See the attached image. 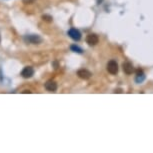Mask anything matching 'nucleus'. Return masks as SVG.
Segmentation results:
<instances>
[{
  "label": "nucleus",
  "mask_w": 153,
  "mask_h": 153,
  "mask_svg": "<svg viewBox=\"0 0 153 153\" xmlns=\"http://www.w3.org/2000/svg\"><path fill=\"white\" fill-rule=\"evenodd\" d=\"M24 41L30 44H39L42 42V38L38 35H26L24 37Z\"/></svg>",
  "instance_id": "obj_1"
},
{
  "label": "nucleus",
  "mask_w": 153,
  "mask_h": 153,
  "mask_svg": "<svg viewBox=\"0 0 153 153\" xmlns=\"http://www.w3.org/2000/svg\"><path fill=\"white\" fill-rule=\"evenodd\" d=\"M107 71L110 74H112V75L117 74V72H118V64H117V62L115 61V60H110V61L107 63Z\"/></svg>",
  "instance_id": "obj_2"
},
{
  "label": "nucleus",
  "mask_w": 153,
  "mask_h": 153,
  "mask_svg": "<svg viewBox=\"0 0 153 153\" xmlns=\"http://www.w3.org/2000/svg\"><path fill=\"white\" fill-rule=\"evenodd\" d=\"M68 35L73 40H75V41H79V40L81 39V33H80L79 30H77L76 28H71V29L68 31Z\"/></svg>",
  "instance_id": "obj_3"
},
{
  "label": "nucleus",
  "mask_w": 153,
  "mask_h": 153,
  "mask_svg": "<svg viewBox=\"0 0 153 153\" xmlns=\"http://www.w3.org/2000/svg\"><path fill=\"white\" fill-rule=\"evenodd\" d=\"M122 68H123V71L125 72L126 74H128V75L132 74L135 71V69L133 67V64H132L131 62H129V61L124 62L122 64Z\"/></svg>",
  "instance_id": "obj_4"
},
{
  "label": "nucleus",
  "mask_w": 153,
  "mask_h": 153,
  "mask_svg": "<svg viewBox=\"0 0 153 153\" xmlns=\"http://www.w3.org/2000/svg\"><path fill=\"white\" fill-rule=\"evenodd\" d=\"M77 75H78L79 78L87 80L91 77L92 73L89 70H87V69H80V70L77 71Z\"/></svg>",
  "instance_id": "obj_5"
},
{
  "label": "nucleus",
  "mask_w": 153,
  "mask_h": 153,
  "mask_svg": "<svg viewBox=\"0 0 153 153\" xmlns=\"http://www.w3.org/2000/svg\"><path fill=\"white\" fill-rule=\"evenodd\" d=\"M33 74H34V69H33V67H31V66L25 67L21 72V75H22L23 78H30V77L33 76Z\"/></svg>",
  "instance_id": "obj_6"
},
{
  "label": "nucleus",
  "mask_w": 153,
  "mask_h": 153,
  "mask_svg": "<svg viewBox=\"0 0 153 153\" xmlns=\"http://www.w3.org/2000/svg\"><path fill=\"white\" fill-rule=\"evenodd\" d=\"M98 41H99V38L96 34H89V35L86 37V42L88 43L89 45H96Z\"/></svg>",
  "instance_id": "obj_7"
},
{
  "label": "nucleus",
  "mask_w": 153,
  "mask_h": 153,
  "mask_svg": "<svg viewBox=\"0 0 153 153\" xmlns=\"http://www.w3.org/2000/svg\"><path fill=\"white\" fill-rule=\"evenodd\" d=\"M45 88L47 89L48 91L54 92V91H56V89H57V83L55 81H53V80H49V81L45 83Z\"/></svg>",
  "instance_id": "obj_8"
},
{
  "label": "nucleus",
  "mask_w": 153,
  "mask_h": 153,
  "mask_svg": "<svg viewBox=\"0 0 153 153\" xmlns=\"http://www.w3.org/2000/svg\"><path fill=\"white\" fill-rule=\"evenodd\" d=\"M145 79V75H144L143 71L141 69H137L136 70V78H135V81L137 83H141L143 80Z\"/></svg>",
  "instance_id": "obj_9"
},
{
  "label": "nucleus",
  "mask_w": 153,
  "mask_h": 153,
  "mask_svg": "<svg viewBox=\"0 0 153 153\" xmlns=\"http://www.w3.org/2000/svg\"><path fill=\"white\" fill-rule=\"evenodd\" d=\"M70 49L72 51H74V52H77V53H82L83 52V50H82V48H80L79 46H77V45H71L70 46Z\"/></svg>",
  "instance_id": "obj_10"
},
{
  "label": "nucleus",
  "mask_w": 153,
  "mask_h": 153,
  "mask_svg": "<svg viewBox=\"0 0 153 153\" xmlns=\"http://www.w3.org/2000/svg\"><path fill=\"white\" fill-rule=\"evenodd\" d=\"M42 19L43 20H45V21H48V22H50V21H52V17H51L50 15H43L42 16Z\"/></svg>",
  "instance_id": "obj_11"
},
{
  "label": "nucleus",
  "mask_w": 153,
  "mask_h": 153,
  "mask_svg": "<svg viewBox=\"0 0 153 153\" xmlns=\"http://www.w3.org/2000/svg\"><path fill=\"white\" fill-rule=\"evenodd\" d=\"M34 1H35V0H23V2H24L25 4H31V3H33Z\"/></svg>",
  "instance_id": "obj_12"
},
{
  "label": "nucleus",
  "mask_w": 153,
  "mask_h": 153,
  "mask_svg": "<svg viewBox=\"0 0 153 153\" xmlns=\"http://www.w3.org/2000/svg\"><path fill=\"white\" fill-rule=\"evenodd\" d=\"M114 93H122V89H115Z\"/></svg>",
  "instance_id": "obj_13"
},
{
  "label": "nucleus",
  "mask_w": 153,
  "mask_h": 153,
  "mask_svg": "<svg viewBox=\"0 0 153 153\" xmlns=\"http://www.w3.org/2000/svg\"><path fill=\"white\" fill-rule=\"evenodd\" d=\"M23 93H31V91H29V90H24V91H23Z\"/></svg>",
  "instance_id": "obj_14"
}]
</instances>
